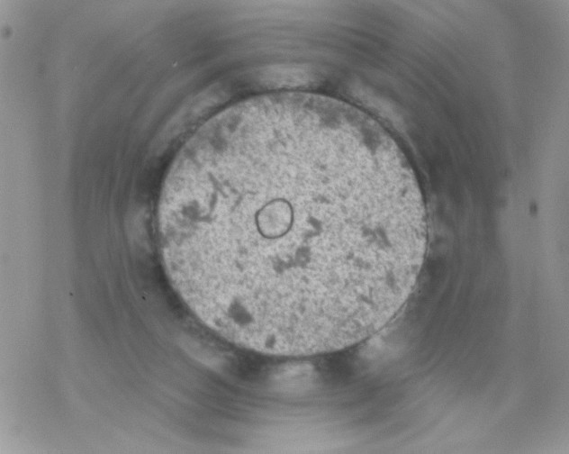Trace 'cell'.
Segmentation results:
<instances>
[{
	"instance_id": "1",
	"label": "cell",
	"mask_w": 569,
	"mask_h": 454,
	"mask_svg": "<svg viewBox=\"0 0 569 454\" xmlns=\"http://www.w3.org/2000/svg\"><path fill=\"white\" fill-rule=\"evenodd\" d=\"M158 227L191 311L228 341L277 356L341 350L382 327L427 242L403 161L348 118L291 105L202 128L167 177Z\"/></svg>"
}]
</instances>
